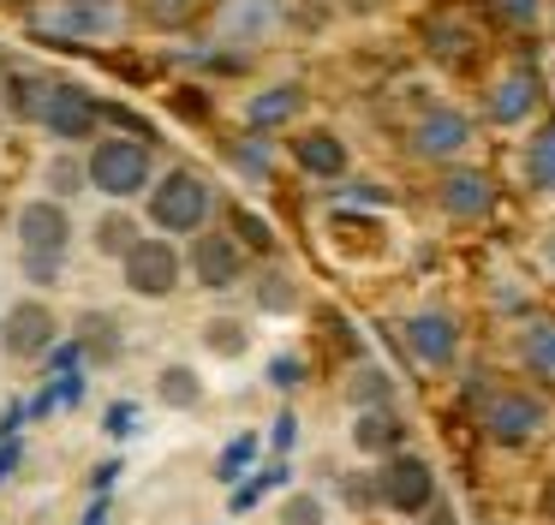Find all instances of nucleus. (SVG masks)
I'll use <instances>...</instances> for the list:
<instances>
[{
  "instance_id": "f257e3e1",
  "label": "nucleus",
  "mask_w": 555,
  "mask_h": 525,
  "mask_svg": "<svg viewBox=\"0 0 555 525\" xmlns=\"http://www.w3.org/2000/svg\"><path fill=\"white\" fill-rule=\"evenodd\" d=\"M18 245H25L30 281H54L66 245H73V215H66V203H49V197L25 203V215H18Z\"/></svg>"
},
{
  "instance_id": "f03ea898",
  "label": "nucleus",
  "mask_w": 555,
  "mask_h": 525,
  "mask_svg": "<svg viewBox=\"0 0 555 525\" xmlns=\"http://www.w3.org/2000/svg\"><path fill=\"white\" fill-rule=\"evenodd\" d=\"M209 209H216V197H209L204 174H192V167H173V174L150 191V221H156L162 233H204Z\"/></svg>"
},
{
  "instance_id": "7ed1b4c3",
  "label": "nucleus",
  "mask_w": 555,
  "mask_h": 525,
  "mask_svg": "<svg viewBox=\"0 0 555 525\" xmlns=\"http://www.w3.org/2000/svg\"><path fill=\"white\" fill-rule=\"evenodd\" d=\"M85 179L108 197H138L150 185V143L144 138H102L85 162Z\"/></svg>"
},
{
  "instance_id": "20e7f679",
  "label": "nucleus",
  "mask_w": 555,
  "mask_h": 525,
  "mask_svg": "<svg viewBox=\"0 0 555 525\" xmlns=\"http://www.w3.org/2000/svg\"><path fill=\"white\" fill-rule=\"evenodd\" d=\"M37 119L49 138H61V143H78V138H90L96 131V119H102V102L90 90H78V84H42V102H37Z\"/></svg>"
},
{
  "instance_id": "39448f33",
  "label": "nucleus",
  "mask_w": 555,
  "mask_h": 525,
  "mask_svg": "<svg viewBox=\"0 0 555 525\" xmlns=\"http://www.w3.org/2000/svg\"><path fill=\"white\" fill-rule=\"evenodd\" d=\"M120 269H126V286H132L138 298H168L173 286H180V251H173L168 239H138L120 257Z\"/></svg>"
},
{
  "instance_id": "423d86ee",
  "label": "nucleus",
  "mask_w": 555,
  "mask_h": 525,
  "mask_svg": "<svg viewBox=\"0 0 555 525\" xmlns=\"http://www.w3.org/2000/svg\"><path fill=\"white\" fill-rule=\"evenodd\" d=\"M376 501L395 513H418L436 501V477H430V460H418V453H395V460L383 465V477H376Z\"/></svg>"
},
{
  "instance_id": "0eeeda50",
  "label": "nucleus",
  "mask_w": 555,
  "mask_h": 525,
  "mask_svg": "<svg viewBox=\"0 0 555 525\" xmlns=\"http://www.w3.org/2000/svg\"><path fill=\"white\" fill-rule=\"evenodd\" d=\"M54 334H61L54 310L42 305V298H18V305L0 317V353L7 358H37V353L54 346Z\"/></svg>"
},
{
  "instance_id": "6e6552de",
  "label": "nucleus",
  "mask_w": 555,
  "mask_h": 525,
  "mask_svg": "<svg viewBox=\"0 0 555 525\" xmlns=\"http://www.w3.org/2000/svg\"><path fill=\"white\" fill-rule=\"evenodd\" d=\"M30 30L49 36V42H96V36L114 30V18H108V7H96V0H61V7L37 12Z\"/></svg>"
},
{
  "instance_id": "1a4fd4ad",
  "label": "nucleus",
  "mask_w": 555,
  "mask_h": 525,
  "mask_svg": "<svg viewBox=\"0 0 555 525\" xmlns=\"http://www.w3.org/2000/svg\"><path fill=\"white\" fill-rule=\"evenodd\" d=\"M543 400H531V394H495L490 412H483V430H490V441H502V448H526L531 436L543 430Z\"/></svg>"
},
{
  "instance_id": "9d476101",
  "label": "nucleus",
  "mask_w": 555,
  "mask_h": 525,
  "mask_svg": "<svg viewBox=\"0 0 555 525\" xmlns=\"http://www.w3.org/2000/svg\"><path fill=\"white\" fill-rule=\"evenodd\" d=\"M406 353L418 358L424 370H448L454 353H460L454 317H442V310H418V317H406Z\"/></svg>"
},
{
  "instance_id": "9b49d317",
  "label": "nucleus",
  "mask_w": 555,
  "mask_h": 525,
  "mask_svg": "<svg viewBox=\"0 0 555 525\" xmlns=\"http://www.w3.org/2000/svg\"><path fill=\"white\" fill-rule=\"evenodd\" d=\"M472 143V119L460 114V107H430V114L412 126V150L424 155V162H448V155H460Z\"/></svg>"
},
{
  "instance_id": "f8f14e48",
  "label": "nucleus",
  "mask_w": 555,
  "mask_h": 525,
  "mask_svg": "<svg viewBox=\"0 0 555 525\" xmlns=\"http://www.w3.org/2000/svg\"><path fill=\"white\" fill-rule=\"evenodd\" d=\"M192 274H197V286H209V293H228V286L240 281V239L197 233L192 239Z\"/></svg>"
},
{
  "instance_id": "ddd939ff",
  "label": "nucleus",
  "mask_w": 555,
  "mask_h": 525,
  "mask_svg": "<svg viewBox=\"0 0 555 525\" xmlns=\"http://www.w3.org/2000/svg\"><path fill=\"white\" fill-rule=\"evenodd\" d=\"M442 209L454 215V221H483V215L495 209V179L478 174V167H454V174L442 179Z\"/></svg>"
},
{
  "instance_id": "4468645a",
  "label": "nucleus",
  "mask_w": 555,
  "mask_h": 525,
  "mask_svg": "<svg viewBox=\"0 0 555 525\" xmlns=\"http://www.w3.org/2000/svg\"><path fill=\"white\" fill-rule=\"evenodd\" d=\"M538 90H543V84H538V72H531V66L502 72L495 90H490V119H495V126H519V119L538 107Z\"/></svg>"
},
{
  "instance_id": "2eb2a0df",
  "label": "nucleus",
  "mask_w": 555,
  "mask_h": 525,
  "mask_svg": "<svg viewBox=\"0 0 555 525\" xmlns=\"http://www.w3.org/2000/svg\"><path fill=\"white\" fill-rule=\"evenodd\" d=\"M281 24V7L275 0H221V36H233V42H257V36H269Z\"/></svg>"
},
{
  "instance_id": "dca6fc26",
  "label": "nucleus",
  "mask_w": 555,
  "mask_h": 525,
  "mask_svg": "<svg viewBox=\"0 0 555 525\" xmlns=\"http://www.w3.org/2000/svg\"><path fill=\"white\" fill-rule=\"evenodd\" d=\"M293 162L311 179H340L347 174V143L335 131H305V138H293Z\"/></svg>"
},
{
  "instance_id": "f3484780",
  "label": "nucleus",
  "mask_w": 555,
  "mask_h": 525,
  "mask_svg": "<svg viewBox=\"0 0 555 525\" xmlns=\"http://www.w3.org/2000/svg\"><path fill=\"white\" fill-rule=\"evenodd\" d=\"M305 107V90L299 84H275V90H263V95H251V107H245V126L263 138V131H275V126H287L293 114Z\"/></svg>"
},
{
  "instance_id": "a211bd4d",
  "label": "nucleus",
  "mask_w": 555,
  "mask_h": 525,
  "mask_svg": "<svg viewBox=\"0 0 555 525\" xmlns=\"http://www.w3.org/2000/svg\"><path fill=\"white\" fill-rule=\"evenodd\" d=\"M352 448L359 453H395L400 448V418L388 406H364L359 424H352Z\"/></svg>"
},
{
  "instance_id": "6ab92c4d",
  "label": "nucleus",
  "mask_w": 555,
  "mask_h": 525,
  "mask_svg": "<svg viewBox=\"0 0 555 525\" xmlns=\"http://www.w3.org/2000/svg\"><path fill=\"white\" fill-rule=\"evenodd\" d=\"M526 174H531V185H538V191H555V119L531 131V143H526Z\"/></svg>"
},
{
  "instance_id": "aec40b11",
  "label": "nucleus",
  "mask_w": 555,
  "mask_h": 525,
  "mask_svg": "<svg viewBox=\"0 0 555 525\" xmlns=\"http://www.w3.org/2000/svg\"><path fill=\"white\" fill-rule=\"evenodd\" d=\"M519 358H526V370H538L543 382H555V322H531L526 341H519Z\"/></svg>"
},
{
  "instance_id": "412c9836",
  "label": "nucleus",
  "mask_w": 555,
  "mask_h": 525,
  "mask_svg": "<svg viewBox=\"0 0 555 525\" xmlns=\"http://www.w3.org/2000/svg\"><path fill=\"white\" fill-rule=\"evenodd\" d=\"M156 394H162V406H197V394H204V382H197V370L192 364H168L156 376Z\"/></svg>"
},
{
  "instance_id": "4be33fe9",
  "label": "nucleus",
  "mask_w": 555,
  "mask_h": 525,
  "mask_svg": "<svg viewBox=\"0 0 555 525\" xmlns=\"http://www.w3.org/2000/svg\"><path fill=\"white\" fill-rule=\"evenodd\" d=\"M138 239H144V233H138V221H132V215H120V209L96 221V251H102V257H126Z\"/></svg>"
},
{
  "instance_id": "5701e85b",
  "label": "nucleus",
  "mask_w": 555,
  "mask_h": 525,
  "mask_svg": "<svg viewBox=\"0 0 555 525\" xmlns=\"http://www.w3.org/2000/svg\"><path fill=\"white\" fill-rule=\"evenodd\" d=\"M424 42H430V54L454 60V54H466V48H472V30H466V24H454V18H436V24H424Z\"/></svg>"
},
{
  "instance_id": "b1692460",
  "label": "nucleus",
  "mask_w": 555,
  "mask_h": 525,
  "mask_svg": "<svg viewBox=\"0 0 555 525\" xmlns=\"http://www.w3.org/2000/svg\"><path fill=\"white\" fill-rule=\"evenodd\" d=\"M388 394H395V382H388V370L364 364L359 376H352V400H359V406H388Z\"/></svg>"
},
{
  "instance_id": "393cba45",
  "label": "nucleus",
  "mask_w": 555,
  "mask_h": 525,
  "mask_svg": "<svg viewBox=\"0 0 555 525\" xmlns=\"http://www.w3.org/2000/svg\"><path fill=\"white\" fill-rule=\"evenodd\" d=\"M204 341H209V353L233 358V353H245V341H251V334H245L240 322H228V317H221V322H209V329H204Z\"/></svg>"
},
{
  "instance_id": "a878e982",
  "label": "nucleus",
  "mask_w": 555,
  "mask_h": 525,
  "mask_svg": "<svg viewBox=\"0 0 555 525\" xmlns=\"http://www.w3.org/2000/svg\"><path fill=\"white\" fill-rule=\"evenodd\" d=\"M323 496H287L281 501V525H323Z\"/></svg>"
},
{
  "instance_id": "bb28decb",
  "label": "nucleus",
  "mask_w": 555,
  "mask_h": 525,
  "mask_svg": "<svg viewBox=\"0 0 555 525\" xmlns=\"http://www.w3.org/2000/svg\"><path fill=\"white\" fill-rule=\"evenodd\" d=\"M233 239L251 251H275V233L263 227V215H233Z\"/></svg>"
},
{
  "instance_id": "cd10ccee",
  "label": "nucleus",
  "mask_w": 555,
  "mask_h": 525,
  "mask_svg": "<svg viewBox=\"0 0 555 525\" xmlns=\"http://www.w3.org/2000/svg\"><path fill=\"white\" fill-rule=\"evenodd\" d=\"M257 298H263V310H293V281L287 274H263V286H257Z\"/></svg>"
},
{
  "instance_id": "c85d7f7f",
  "label": "nucleus",
  "mask_w": 555,
  "mask_h": 525,
  "mask_svg": "<svg viewBox=\"0 0 555 525\" xmlns=\"http://www.w3.org/2000/svg\"><path fill=\"white\" fill-rule=\"evenodd\" d=\"M49 185L61 191V197H73V191L85 185V167H78V162H66V155H61V162H49Z\"/></svg>"
},
{
  "instance_id": "c756f323",
  "label": "nucleus",
  "mask_w": 555,
  "mask_h": 525,
  "mask_svg": "<svg viewBox=\"0 0 555 525\" xmlns=\"http://www.w3.org/2000/svg\"><path fill=\"white\" fill-rule=\"evenodd\" d=\"M495 18H502L507 30H526V24L538 18V0H495Z\"/></svg>"
},
{
  "instance_id": "7c9ffc66",
  "label": "nucleus",
  "mask_w": 555,
  "mask_h": 525,
  "mask_svg": "<svg viewBox=\"0 0 555 525\" xmlns=\"http://www.w3.org/2000/svg\"><path fill=\"white\" fill-rule=\"evenodd\" d=\"M269 382H275V388H299L305 364H299V358H275V364H269Z\"/></svg>"
},
{
  "instance_id": "2f4dec72",
  "label": "nucleus",
  "mask_w": 555,
  "mask_h": 525,
  "mask_svg": "<svg viewBox=\"0 0 555 525\" xmlns=\"http://www.w3.org/2000/svg\"><path fill=\"white\" fill-rule=\"evenodd\" d=\"M233 162L245 167V179H263V167H269V155L257 150V143H240V150H233Z\"/></svg>"
},
{
  "instance_id": "473e14b6",
  "label": "nucleus",
  "mask_w": 555,
  "mask_h": 525,
  "mask_svg": "<svg viewBox=\"0 0 555 525\" xmlns=\"http://www.w3.org/2000/svg\"><path fill=\"white\" fill-rule=\"evenodd\" d=\"M293 436H299V418L281 412V418H275V448H293Z\"/></svg>"
},
{
  "instance_id": "72a5a7b5",
  "label": "nucleus",
  "mask_w": 555,
  "mask_h": 525,
  "mask_svg": "<svg viewBox=\"0 0 555 525\" xmlns=\"http://www.w3.org/2000/svg\"><path fill=\"white\" fill-rule=\"evenodd\" d=\"M173 107H180V114H209V102H204V95H192V90L173 95Z\"/></svg>"
},
{
  "instance_id": "f704fd0d",
  "label": "nucleus",
  "mask_w": 555,
  "mask_h": 525,
  "mask_svg": "<svg viewBox=\"0 0 555 525\" xmlns=\"http://www.w3.org/2000/svg\"><path fill=\"white\" fill-rule=\"evenodd\" d=\"M162 7H173V0H162Z\"/></svg>"
},
{
  "instance_id": "c9c22d12",
  "label": "nucleus",
  "mask_w": 555,
  "mask_h": 525,
  "mask_svg": "<svg viewBox=\"0 0 555 525\" xmlns=\"http://www.w3.org/2000/svg\"><path fill=\"white\" fill-rule=\"evenodd\" d=\"M96 7H108V0H96Z\"/></svg>"
}]
</instances>
